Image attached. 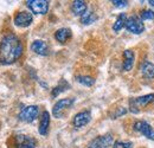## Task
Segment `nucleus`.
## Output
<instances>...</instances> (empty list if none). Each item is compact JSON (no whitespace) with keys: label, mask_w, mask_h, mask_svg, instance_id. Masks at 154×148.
<instances>
[{"label":"nucleus","mask_w":154,"mask_h":148,"mask_svg":"<svg viewBox=\"0 0 154 148\" xmlns=\"http://www.w3.org/2000/svg\"><path fill=\"white\" fill-rule=\"evenodd\" d=\"M23 55V44L17 36L10 33L0 42V64L10 65Z\"/></svg>","instance_id":"obj_1"},{"label":"nucleus","mask_w":154,"mask_h":148,"mask_svg":"<svg viewBox=\"0 0 154 148\" xmlns=\"http://www.w3.org/2000/svg\"><path fill=\"white\" fill-rule=\"evenodd\" d=\"M154 101V94H148L145 96H140V97H135L129 100V110L134 114H137L140 111V107H146L149 103H152Z\"/></svg>","instance_id":"obj_2"},{"label":"nucleus","mask_w":154,"mask_h":148,"mask_svg":"<svg viewBox=\"0 0 154 148\" xmlns=\"http://www.w3.org/2000/svg\"><path fill=\"white\" fill-rule=\"evenodd\" d=\"M74 103H75V98H62V100H59L55 103V106L52 108V115L56 119H62L64 116L65 110L71 108Z\"/></svg>","instance_id":"obj_3"},{"label":"nucleus","mask_w":154,"mask_h":148,"mask_svg":"<svg viewBox=\"0 0 154 148\" xmlns=\"http://www.w3.org/2000/svg\"><path fill=\"white\" fill-rule=\"evenodd\" d=\"M39 115V107L38 106H27V107H24L21 110L19 111V117L20 121L23 122H26V123H30V122H33Z\"/></svg>","instance_id":"obj_4"},{"label":"nucleus","mask_w":154,"mask_h":148,"mask_svg":"<svg viewBox=\"0 0 154 148\" xmlns=\"http://www.w3.org/2000/svg\"><path fill=\"white\" fill-rule=\"evenodd\" d=\"M25 4L35 14H46L50 6V2L46 0H27Z\"/></svg>","instance_id":"obj_5"},{"label":"nucleus","mask_w":154,"mask_h":148,"mask_svg":"<svg viewBox=\"0 0 154 148\" xmlns=\"http://www.w3.org/2000/svg\"><path fill=\"white\" fill-rule=\"evenodd\" d=\"M125 27L127 29L128 32L134 33V35H140L145 31V25H143L142 20L136 16H132V17L127 18Z\"/></svg>","instance_id":"obj_6"},{"label":"nucleus","mask_w":154,"mask_h":148,"mask_svg":"<svg viewBox=\"0 0 154 148\" xmlns=\"http://www.w3.org/2000/svg\"><path fill=\"white\" fill-rule=\"evenodd\" d=\"M114 140L113 136L110 134H106V135H101L97 136L96 139H94L93 141L89 142L88 147L89 148H108L113 145Z\"/></svg>","instance_id":"obj_7"},{"label":"nucleus","mask_w":154,"mask_h":148,"mask_svg":"<svg viewBox=\"0 0 154 148\" xmlns=\"http://www.w3.org/2000/svg\"><path fill=\"white\" fill-rule=\"evenodd\" d=\"M32 21H33V16L31 12L27 11L18 12L14 17V25H17L18 27H27L32 24Z\"/></svg>","instance_id":"obj_8"},{"label":"nucleus","mask_w":154,"mask_h":148,"mask_svg":"<svg viewBox=\"0 0 154 148\" xmlns=\"http://www.w3.org/2000/svg\"><path fill=\"white\" fill-rule=\"evenodd\" d=\"M134 130L139 131L149 140H154V129L146 121H136L134 123Z\"/></svg>","instance_id":"obj_9"},{"label":"nucleus","mask_w":154,"mask_h":148,"mask_svg":"<svg viewBox=\"0 0 154 148\" xmlns=\"http://www.w3.org/2000/svg\"><path fill=\"white\" fill-rule=\"evenodd\" d=\"M37 140L29 135H17L16 136V145L18 148H36Z\"/></svg>","instance_id":"obj_10"},{"label":"nucleus","mask_w":154,"mask_h":148,"mask_svg":"<svg viewBox=\"0 0 154 148\" xmlns=\"http://www.w3.org/2000/svg\"><path fill=\"white\" fill-rule=\"evenodd\" d=\"M91 120V113L89 110H83L77 113L74 117V126L76 128H82L87 126Z\"/></svg>","instance_id":"obj_11"},{"label":"nucleus","mask_w":154,"mask_h":148,"mask_svg":"<svg viewBox=\"0 0 154 148\" xmlns=\"http://www.w3.org/2000/svg\"><path fill=\"white\" fill-rule=\"evenodd\" d=\"M31 50L39 56H48L49 55V45L44 40H35L31 44Z\"/></svg>","instance_id":"obj_12"},{"label":"nucleus","mask_w":154,"mask_h":148,"mask_svg":"<svg viewBox=\"0 0 154 148\" xmlns=\"http://www.w3.org/2000/svg\"><path fill=\"white\" fill-rule=\"evenodd\" d=\"M135 60V55L132 50H125L123 52V63H122V69L125 71H131L133 69Z\"/></svg>","instance_id":"obj_13"},{"label":"nucleus","mask_w":154,"mask_h":148,"mask_svg":"<svg viewBox=\"0 0 154 148\" xmlns=\"http://www.w3.org/2000/svg\"><path fill=\"white\" fill-rule=\"evenodd\" d=\"M49 127H50V114L49 111H43L42 117H40V123H39V134L45 136L49 133Z\"/></svg>","instance_id":"obj_14"},{"label":"nucleus","mask_w":154,"mask_h":148,"mask_svg":"<svg viewBox=\"0 0 154 148\" xmlns=\"http://www.w3.org/2000/svg\"><path fill=\"white\" fill-rule=\"evenodd\" d=\"M141 74L147 79H154V64L149 60H145L140 66Z\"/></svg>","instance_id":"obj_15"},{"label":"nucleus","mask_w":154,"mask_h":148,"mask_svg":"<svg viewBox=\"0 0 154 148\" xmlns=\"http://www.w3.org/2000/svg\"><path fill=\"white\" fill-rule=\"evenodd\" d=\"M71 11L75 16L82 17L85 12H87V2L82 1V0H75L71 4Z\"/></svg>","instance_id":"obj_16"},{"label":"nucleus","mask_w":154,"mask_h":148,"mask_svg":"<svg viewBox=\"0 0 154 148\" xmlns=\"http://www.w3.org/2000/svg\"><path fill=\"white\" fill-rule=\"evenodd\" d=\"M71 36H72L71 30L68 29V27H62V29L57 30L56 33H55V38L59 43H66L71 38Z\"/></svg>","instance_id":"obj_17"},{"label":"nucleus","mask_w":154,"mask_h":148,"mask_svg":"<svg viewBox=\"0 0 154 148\" xmlns=\"http://www.w3.org/2000/svg\"><path fill=\"white\" fill-rule=\"evenodd\" d=\"M70 88V84L65 81V79H62L59 83H58V85H56L54 89H52V91H51V96L52 97H57L58 95L60 93H64L65 90H68Z\"/></svg>","instance_id":"obj_18"},{"label":"nucleus","mask_w":154,"mask_h":148,"mask_svg":"<svg viewBox=\"0 0 154 148\" xmlns=\"http://www.w3.org/2000/svg\"><path fill=\"white\" fill-rule=\"evenodd\" d=\"M126 21H127V16H126V13H120L119 17L116 18L114 25H113V30H114L115 32L121 31V30L125 27Z\"/></svg>","instance_id":"obj_19"},{"label":"nucleus","mask_w":154,"mask_h":148,"mask_svg":"<svg viewBox=\"0 0 154 148\" xmlns=\"http://www.w3.org/2000/svg\"><path fill=\"white\" fill-rule=\"evenodd\" d=\"M97 20V16L93 12H85L82 17H81V23L84 24V25H90L93 23H95Z\"/></svg>","instance_id":"obj_20"},{"label":"nucleus","mask_w":154,"mask_h":148,"mask_svg":"<svg viewBox=\"0 0 154 148\" xmlns=\"http://www.w3.org/2000/svg\"><path fill=\"white\" fill-rule=\"evenodd\" d=\"M76 81L78 83L85 85V87H91L94 83H95V79L90 76H77Z\"/></svg>","instance_id":"obj_21"},{"label":"nucleus","mask_w":154,"mask_h":148,"mask_svg":"<svg viewBox=\"0 0 154 148\" xmlns=\"http://www.w3.org/2000/svg\"><path fill=\"white\" fill-rule=\"evenodd\" d=\"M140 19L141 20H153L154 11H152V10H142L140 12Z\"/></svg>","instance_id":"obj_22"},{"label":"nucleus","mask_w":154,"mask_h":148,"mask_svg":"<svg viewBox=\"0 0 154 148\" xmlns=\"http://www.w3.org/2000/svg\"><path fill=\"white\" fill-rule=\"evenodd\" d=\"M113 148H133V143L129 141H116Z\"/></svg>","instance_id":"obj_23"},{"label":"nucleus","mask_w":154,"mask_h":148,"mask_svg":"<svg viewBox=\"0 0 154 148\" xmlns=\"http://www.w3.org/2000/svg\"><path fill=\"white\" fill-rule=\"evenodd\" d=\"M112 4H113L115 7H120V8L128 6V1H127V0H113Z\"/></svg>","instance_id":"obj_24"},{"label":"nucleus","mask_w":154,"mask_h":148,"mask_svg":"<svg viewBox=\"0 0 154 148\" xmlns=\"http://www.w3.org/2000/svg\"><path fill=\"white\" fill-rule=\"evenodd\" d=\"M148 4H149L151 6H153V7H154V0H149V1H148Z\"/></svg>","instance_id":"obj_25"}]
</instances>
